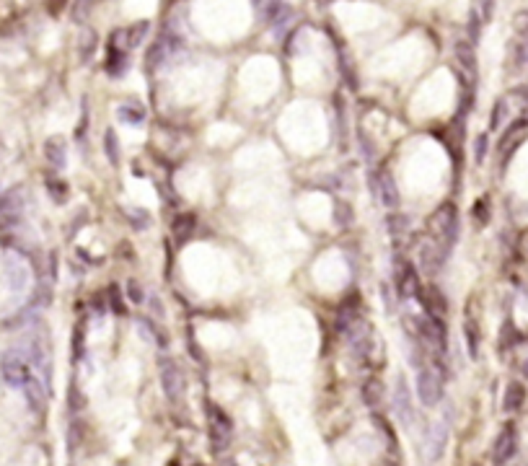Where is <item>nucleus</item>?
I'll use <instances>...</instances> for the list:
<instances>
[{"mask_svg":"<svg viewBox=\"0 0 528 466\" xmlns=\"http://www.w3.org/2000/svg\"><path fill=\"white\" fill-rule=\"evenodd\" d=\"M458 228H461V223H458V210L453 202H440L427 218V236L440 246H446L448 252L456 244Z\"/></svg>","mask_w":528,"mask_h":466,"instance_id":"obj_1","label":"nucleus"},{"mask_svg":"<svg viewBox=\"0 0 528 466\" xmlns=\"http://www.w3.org/2000/svg\"><path fill=\"white\" fill-rule=\"evenodd\" d=\"M391 280H394V293L399 301H410V298H417L420 291H423V280H420V269L412 262L410 256L404 252H397L394 259H391Z\"/></svg>","mask_w":528,"mask_h":466,"instance_id":"obj_2","label":"nucleus"},{"mask_svg":"<svg viewBox=\"0 0 528 466\" xmlns=\"http://www.w3.org/2000/svg\"><path fill=\"white\" fill-rule=\"evenodd\" d=\"M446 381H448V376H443L433 363H427V365H423V368L417 371V396H420V402H423L425 407L440 404Z\"/></svg>","mask_w":528,"mask_h":466,"instance_id":"obj_3","label":"nucleus"},{"mask_svg":"<svg viewBox=\"0 0 528 466\" xmlns=\"http://www.w3.org/2000/svg\"><path fill=\"white\" fill-rule=\"evenodd\" d=\"M158 373H161V389L168 402H179L184 396V389H187V378H184V371L181 365L174 360V358H161L158 363Z\"/></svg>","mask_w":528,"mask_h":466,"instance_id":"obj_4","label":"nucleus"},{"mask_svg":"<svg viewBox=\"0 0 528 466\" xmlns=\"http://www.w3.org/2000/svg\"><path fill=\"white\" fill-rule=\"evenodd\" d=\"M370 189H373V195L381 199V205L386 210H399L401 195H399V186H397V179H394L391 171H386V169L370 171Z\"/></svg>","mask_w":528,"mask_h":466,"instance_id":"obj_5","label":"nucleus"},{"mask_svg":"<svg viewBox=\"0 0 528 466\" xmlns=\"http://www.w3.org/2000/svg\"><path fill=\"white\" fill-rule=\"evenodd\" d=\"M417 254H420V269H423V275H427V278L440 275V269L446 267L448 262V249L440 246L438 241H433L430 236H425L423 241L417 244Z\"/></svg>","mask_w":528,"mask_h":466,"instance_id":"obj_6","label":"nucleus"},{"mask_svg":"<svg viewBox=\"0 0 528 466\" xmlns=\"http://www.w3.org/2000/svg\"><path fill=\"white\" fill-rule=\"evenodd\" d=\"M0 373H3V381L13 386V389H24L26 381L34 376L32 368H29V360L21 352H5L3 360H0Z\"/></svg>","mask_w":528,"mask_h":466,"instance_id":"obj_7","label":"nucleus"},{"mask_svg":"<svg viewBox=\"0 0 528 466\" xmlns=\"http://www.w3.org/2000/svg\"><path fill=\"white\" fill-rule=\"evenodd\" d=\"M151 32V21H138L132 26L117 29L109 36V49H119V52H132L135 47H140V42Z\"/></svg>","mask_w":528,"mask_h":466,"instance_id":"obj_8","label":"nucleus"},{"mask_svg":"<svg viewBox=\"0 0 528 466\" xmlns=\"http://www.w3.org/2000/svg\"><path fill=\"white\" fill-rule=\"evenodd\" d=\"M386 231L397 252H404V249H410V246L414 244L410 218H407L404 212H399V210H391L386 215Z\"/></svg>","mask_w":528,"mask_h":466,"instance_id":"obj_9","label":"nucleus"},{"mask_svg":"<svg viewBox=\"0 0 528 466\" xmlns=\"http://www.w3.org/2000/svg\"><path fill=\"white\" fill-rule=\"evenodd\" d=\"M446 445H448L446 422H433V425H427V430H425V441H423L425 461L438 464V461L443 458V454H446Z\"/></svg>","mask_w":528,"mask_h":466,"instance_id":"obj_10","label":"nucleus"},{"mask_svg":"<svg viewBox=\"0 0 528 466\" xmlns=\"http://www.w3.org/2000/svg\"><path fill=\"white\" fill-rule=\"evenodd\" d=\"M208 417H210V435H212V445H215V451H223L228 448V443H231V435H234V425H231V419L225 415L223 409L218 407V404H212L208 402Z\"/></svg>","mask_w":528,"mask_h":466,"instance_id":"obj_11","label":"nucleus"},{"mask_svg":"<svg viewBox=\"0 0 528 466\" xmlns=\"http://www.w3.org/2000/svg\"><path fill=\"white\" fill-rule=\"evenodd\" d=\"M417 301H420V306H423V311L425 316H435V319H446L448 316V295L435 282H427V285H423V291H420V295H417Z\"/></svg>","mask_w":528,"mask_h":466,"instance_id":"obj_12","label":"nucleus"},{"mask_svg":"<svg viewBox=\"0 0 528 466\" xmlns=\"http://www.w3.org/2000/svg\"><path fill=\"white\" fill-rule=\"evenodd\" d=\"M518 451V430L513 422H507L500 435L494 438V445H492V464L494 466H503L507 464Z\"/></svg>","mask_w":528,"mask_h":466,"instance_id":"obj_13","label":"nucleus"},{"mask_svg":"<svg viewBox=\"0 0 528 466\" xmlns=\"http://www.w3.org/2000/svg\"><path fill=\"white\" fill-rule=\"evenodd\" d=\"M394 412L399 415L404 425H412V422H414V407H412L410 386H407L404 378H397V386H394Z\"/></svg>","mask_w":528,"mask_h":466,"instance_id":"obj_14","label":"nucleus"},{"mask_svg":"<svg viewBox=\"0 0 528 466\" xmlns=\"http://www.w3.org/2000/svg\"><path fill=\"white\" fill-rule=\"evenodd\" d=\"M24 394L29 399V407L34 409L36 415H45L47 409V384L39 378V376H32L24 386Z\"/></svg>","mask_w":528,"mask_h":466,"instance_id":"obj_15","label":"nucleus"},{"mask_svg":"<svg viewBox=\"0 0 528 466\" xmlns=\"http://www.w3.org/2000/svg\"><path fill=\"white\" fill-rule=\"evenodd\" d=\"M360 396H363V404L370 409H376L381 402H384V396H386V384L378 378V376H368L360 386Z\"/></svg>","mask_w":528,"mask_h":466,"instance_id":"obj_16","label":"nucleus"},{"mask_svg":"<svg viewBox=\"0 0 528 466\" xmlns=\"http://www.w3.org/2000/svg\"><path fill=\"white\" fill-rule=\"evenodd\" d=\"M45 158L52 169H58L62 171L65 169V163H68V145H65V140L60 138V135H52V138L45 143Z\"/></svg>","mask_w":528,"mask_h":466,"instance_id":"obj_17","label":"nucleus"},{"mask_svg":"<svg viewBox=\"0 0 528 466\" xmlns=\"http://www.w3.org/2000/svg\"><path fill=\"white\" fill-rule=\"evenodd\" d=\"M464 334H466V347H469L471 360H479V352H481V332H479V319L471 314V308H466Z\"/></svg>","mask_w":528,"mask_h":466,"instance_id":"obj_18","label":"nucleus"},{"mask_svg":"<svg viewBox=\"0 0 528 466\" xmlns=\"http://www.w3.org/2000/svg\"><path fill=\"white\" fill-rule=\"evenodd\" d=\"M197 231V215L194 212H179L171 223V233L179 244H187L192 238V233Z\"/></svg>","mask_w":528,"mask_h":466,"instance_id":"obj_19","label":"nucleus"},{"mask_svg":"<svg viewBox=\"0 0 528 466\" xmlns=\"http://www.w3.org/2000/svg\"><path fill=\"white\" fill-rule=\"evenodd\" d=\"M526 132H528V122H526V119H518V122H513L510 127L505 130V135L500 138V143H497V151H500V153H510L513 148H518V143L526 138Z\"/></svg>","mask_w":528,"mask_h":466,"instance_id":"obj_20","label":"nucleus"},{"mask_svg":"<svg viewBox=\"0 0 528 466\" xmlns=\"http://www.w3.org/2000/svg\"><path fill=\"white\" fill-rule=\"evenodd\" d=\"M523 404H526V389L520 381H510L503 396V409L505 412H518Z\"/></svg>","mask_w":528,"mask_h":466,"instance_id":"obj_21","label":"nucleus"},{"mask_svg":"<svg viewBox=\"0 0 528 466\" xmlns=\"http://www.w3.org/2000/svg\"><path fill=\"white\" fill-rule=\"evenodd\" d=\"M101 145H104L106 161H109L112 166H114V169H117L119 161H122V145H119L117 132H114V130H106L104 138H101Z\"/></svg>","mask_w":528,"mask_h":466,"instance_id":"obj_22","label":"nucleus"},{"mask_svg":"<svg viewBox=\"0 0 528 466\" xmlns=\"http://www.w3.org/2000/svg\"><path fill=\"white\" fill-rule=\"evenodd\" d=\"M127 65H129L127 52H119V49H109V52H106L104 68L109 75H114V78L125 75V73H127Z\"/></svg>","mask_w":528,"mask_h":466,"instance_id":"obj_23","label":"nucleus"},{"mask_svg":"<svg viewBox=\"0 0 528 466\" xmlns=\"http://www.w3.org/2000/svg\"><path fill=\"white\" fill-rule=\"evenodd\" d=\"M117 116L127 125H140V122H145V106L140 101H127L117 109Z\"/></svg>","mask_w":528,"mask_h":466,"instance_id":"obj_24","label":"nucleus"},{"mask_svg":"<svg viewBox=\"0 0 528 466\" xmlns=\"http://www.w3.org/2000/svg\"><path fill=\"white\" fill-rule=\"evenodd\" d=\"M47 192L58 205H65V202L71 199V186H68L65 179H60V176H47Z\"/></svg>","mask_w":528,"mask_h":466,"instance_id":"obj_25","label":"nucleus"},{"mask_svg":"<svg viewBox=\"0 0 528 466\" xmlns=\"http://www.w3.org/2000/svg\"><path fill=\"white\" fill-rule=\"evenodd\" d=\"M453 52H456V60L461 62V68L474 78V75H477V55H474V49H471L466 42H458Z\"/></svg>","mask_w":528,"mask_h":466,"instance_id":"obj_26","label":"nucleus"},{"mask_svg":"<svg viewBox=\"0 0 528 466\" xmlns=\"http://www.w3.org/2000/svg\"><path fill=\"white\" fill-rule=\"evenodd\" d=\"M373 425H376L378 430L384 432V438H386L384 443H386L388 451H391V454H397V451H399V443H397V432H394V428H391V425L386 422V417H384V415H373Z\"/></svg>","mask_w":528,"mask_h":466,"instance_id":"obj_27","label":"nucleus"},{"mask_svg":"<svg viewBox=\"0 0 528 466\" xmlns=\"http://www.w3.org/2000/svg\"><path fill=\"white\" fill-rule=\"evenodd\" d=\"M471 218H474V223H477L479 228H484V225L490 223V218H492L490 197H479L477 202H474V208H471Z\"/></svg>","mask_w":528,"mask_h":466,"instance_id":"obj_28","label":"nucleus"},{"mask_svg":"<svg viewBox=\"0 0 528 466\" xmlns=\"http://www.w3.org/2000/svg\"><path fill=\"white\" fill-rule=\"evenodd\" d=\"M106 293H109V295H106V301H109V306H112V311H114V314H119V316H127V308H125V298H122V295H125V291H122L117 282H114V285H109V291H106Z\"/></svg>","mask_w":528,"mask_h":466,"instance_id":"obj_29","label":"nucleus"},{"mask_svg":"<svg viewBox=\"0 0 528 466\" xmlns=\"http://www.w3.org/2000/svg\"><path fill=\"white\" fill-rule=\"evenodd\" d=\"M99 47V36H96L94 29H83V39H81V60H86L94 55V49Z\"/></svg>","mask_w":528,"mask_h":466,"instance_id":"obj_30","label":"nucleus"},{"mask_svg":"<svg viewBox=\"0 0 528 466\" xmlns=\"http://www.w3.org/2000/svg\"><path fill=\"white\" fill-rule=\"evenodd\" d=\"M267 19L270 23H282L290 19V5L288 3H272L270 8H267Z\"/></svg>","mask_w":528,"mask_h":466,"instance_id":"obj_31","label":"nucleus"},{"mask_svg":"<svg viewBox=\"0 0 528 466\" xmlns=\"http://www.w3.org/2000/svg\"><path fill=\"white\" fill-rule=\"evenodd\" d=\"M125 293H127L129 303H138V306H140V303H145V288H142V285L135 278L127 280V291H125Z\"/></svg>","mask_w":528,"mask_h":466,"instance_id":"obj_32","label":"nucleus"},{"mask_svg":"<svg viewBox=\"0 0 528 466\" xmlns=\"http://www.w3.org/2000/svg\"><path fill=\"white\" fill-rule=\"evenodd\" d=\"M518 345V332H516V326L510 324V321H505L503 326V339H500V347L507 350V347H516Z\"/></svg>","mask_w":528,"mask_h":466,"instance_id":"obj_33","label":"nucleus"},{"mask_svg":"<svg viewBox=\"0 0 528 466\" xmlns=\"http://www.w3.org/2000/svg\"><path fill=\"white\" fill-rule=\"evenodd\" d=\"M91 3L94 0H75V5H73V19L78 23H83L88 19V13H91Z\"/></svg>","mask_w":528,"mask_h":466,"instance_id":"obj_34","label":"nucleus"},{"mask_svg":"<svg viewBox=\"0 0 528 466\" xmlns=\"http://www.w3.org/2000/svg\"><path fill=\"white\" fill-rule=\"evenodd\" d=\"M484 156H487V135H479L477 143H474V158H477V163L484 161Z\"/></svg>","mask_w":528,"mask_h":466,"instance_id":"obj_35","label":"nucleus"},{"mask_svg":"<svg viewBox=\"0 0 528 466\" xmlns=\"http://www.w3.org/2000/svg\"><path fill=\"white\" fill-rule=\"evenodd\" d=\"M187 345H189V352L194 355V360L200 363L202 360V350H197V342H194V329H192V326L187 329Z\"/></svg>","mask_w":528,"mask_h":466,"instance_id":"obj_36","label":"nucleus"},{"mask_svg":"<svg viewBox=\"0 0 528 466\" xmlns=\"http://www.w3.org/2000/svg\"><path fill=\"white\" fill-rule=\"evenodd\" d=\"M503 114H505V104L503 101H497V106H494V114L490 116V130L500 127V119H503Z\"/></svg>","mask_w":528,"mask_h":466,"instance_id":"obj_37","label":"nucleus"},{"mask_svg":"<svg viewBox=\"0 0 528 466\" xmlns=\"http://www.w3.org/2000/svg\"><path fill=\"white\" fill-rule=\"evenodd\" d=\"M523 373H526V378H528V358H526V363H523Z\"/></svg>","mask_w":528,"mask_h":466,"instance_id":"obj_38","label":"nucleus"},{"mask_svg":"<svg viewBox=\"0 0 528 466\" xmlns=\"http://www.w3.org/2000/svg\"><path fill=\"white\" fill-rule=\"evenodd\" d=\"M223 466H236V461H225V464Z\"/></svg>","mask_w":528,"mask_h":466,"instance_id":"obj_39","label":"nucleus"}]
</instances>
